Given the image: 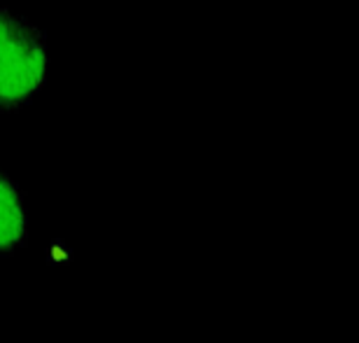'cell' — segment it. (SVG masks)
Returning a JSON list of instances; mask_svg holds the SVG:
<instances>
[{"mask_svg": "<svg viewBox=\"0 0 359 343\" xmlns=\"http://www.w3.org/2000/svg\"><path fill=\"white\" fill-rule=\"evenodd\" d=\"M45 38L38 28L0 10V110L24 105L45 80Z\"/></svg>", "mask_w": 359, "mask_h": 343, "instance_id": "cell-1", "label": "cell"}, {"mask_svg": "<svg viewBox=\"0 0 359 343\" xmlns=\"http://www.w3.org/2000/svg\"><path fill=\"white\" fill-rule=\"evenodd\" d=\"M26 238V210L14 182L0 173V255L12 253Z\"/></svg>", "mask_w": 359, "mask_h": 343, "instance_id": "cell-2", "label": "cell"}]
</instances>
